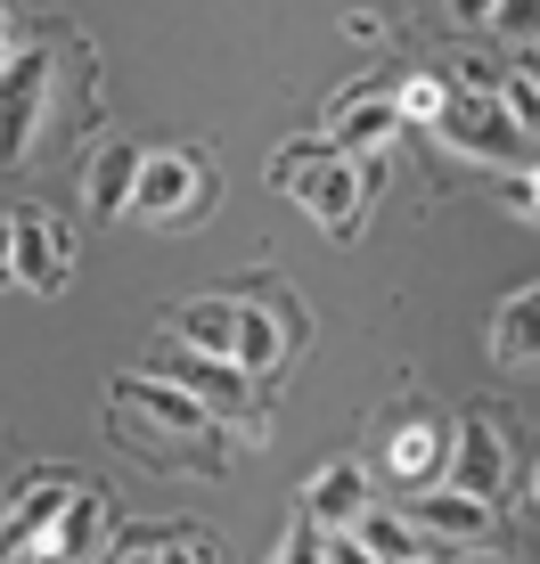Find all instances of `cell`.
Segmentation results:
<instances>
[{
	"label": "cell",
	"instance_id": "1",
	"mask_svg": "<svg viewBox=\"0 0 540 564\" xmlns=\"http://www.w3.org/2000/svg\"><path fill=\"white\" fill-rule=\"evenodd\" d=\"M434 131H442V140H451L458 155H475V164H508V155H532L525 123L508 115V99H499V90H458L451 115H442Z\"/></svg>",
	"mask_w": 540,
	"mask_h": 564
},
{
	"label": "cell",
	"instance_id": "2",
	"mask_svg": "<svg viewBox=\"0 0 540 564\" xmlns=\"http://www.w3.org/2000/svg\"><path fill=\"white\" fill-rule=\"evenodd\" d=\"M42 107H50V50H17L0 66V164H25Z\"/></svg>",
	"mask_w": 540,
	"mask_h": 564
},
{
	"label": "cell",
	"instance_id": "3",
	"mask_svg": "<svg viewBox=\"0 0 540 564\" xmlns=\"http://www.w3.org/2000/svg\"><path fill=\"white\" fill-rule=\"evenodd\" d=\"M205 197H214V181H205V164L197 155H148V172H140V221H156V229H197V213Z\"/></svg>",
	"mask_w": 540,
	"mask_h": 564
},
{
	"label": "cell",
	"instance_id": "4",
	"mask_svg": "<svg viewBox=\"0 0 540 564\" xmlns=\"http://www.w3.org/2000/svg\"><path fill=\"white\" fill-rule=\"evenodd\" d=\"M74 508V475H25L9 499V516H0V556H33L57 540V523Z\"/></svg>",
	"mask_w": 540,
	"mask_h": 564
},
{
	"label": "cell",
	"instance_id": "5",
	"mask_svg": "<svg viewBox=\"0 0 540 564\" xmlns=\"http://www.w3.org/2000/svg\"><path fill=\"white\" fill-rule=\"evenodd\" d=\"M115 401H123L131 417H148V425H164V434H181V442H197L205 425H214V401L188 393V384H172V377H156V368H131V377H115Z\"/></svg>",
	"mask_w": 540,
	"mask_h": 564
},
{
	"label": "cell",
	"instance_id": "6",
	"mask_svg": "<svg viewBox=\"0 0 540 564\" xmlns=\"http://www.w3.org/2000/svg\"><path fill=\"white\" fill-rule=\"evenodd\" d=\"M287 197H303V205H312V221L327 229V238H353V229H360V197H369V181H360V164H353V155H320V164L303 172V181L287 188Z\"/></svg>",
	"mask_w": 540,
	"mask_h": 564
},
{
	"label": "cell",
	"instance_id": "7",
	"mask_svg": "<svg viewBox=\"0 0 540 564\" xmlns=\"http://www.w3.org/2000/svg\"><path fill=\"white\" fill-rule=\"evenodd\" d=\"M17 221V270L9 279L17 286H33V295H50V286H66V270H74V238H66V221L42 205H25V213H9Z\"/></svg>",
	"mask_w": 540,
	"mask_h": 564
},
{
	"label": "cell",
	"instance_id": "8",
	"mask_svg": "<svg viewBox=\"0 0 540 564\" xmlns=\"http://www.w3.org/2000/svg\"><path fill=\"white\" fill-rule=\"evenodd\" d=\"M410 123L401 115L393 90H336V107H327V140H336V155H385V140Z\"/></svg>",
	"mask_w": 540,
	"mask_h": 564
},
{
	"label": "cell",
	"instance_id": "9",
	"mask_svg": "<svg viewBox=\"0 0 540 564\" xmlns=\"http://www.w3.org/2000/svg\"><path fill=\"white\" fill-rule=\"evenodd\" d=\"M295 336H303V319L279 295H246L238 303V368L246 377H270V368L295 352Z\"/></svg>",
	"mask_w": 540,
	"mask_h": 564
},
{
	"label": "cell",
	"instance_id": "10",
	"mask_svg": "<svg viewBox=\"0 0 540 564\" xmlns=\"http://www.w3.org/2000/svg\"><path fill=\"white\" fill-rule=\"evenodd\" d=\"M451 482L475 491V499H499V482H508V425H499V410H475L467 425H458Z\"/></svg>",
	"mask_w": 540,
	"mask_h": 564
},
{
	"label": "cell",
	"instance_id": "11",
	"mask_svg": "<svg viewBox=\"0 0 540 564\" xmlns=\"http://www.w3.org/2000/svg\"><path fill=\"white\" fill-rule=\"evenodd\" d=\"M410 523L434 540H492L499 532V508L475 491H458V482H426V491L410 499Z\"/></svg>",
	"mask_w": 540,
	"mask_h": 564
},
{
	"label": "cell",
	"instance_id": "12",
	"mask_svg": "<svg viewBox=\"0 0 540 564\" xmlns=\"http://www.w3.org/2000/svg\"><path fill=\"white\" fill-rule=\"evenodd\" d=\"M140 172H148V155L131 148V140H107L99 155H90V181H83L90 221H123V213L140 205Z\"/></svg>",
	"mask_w": 540,
	"mask_h": 564
},
{
	"label": "cell",
	"instance_id": "13",
	"mask_svg": "<svg viewBox=\"0 0 540 564\" xmlns=\"http://www.w3.org/2000/svg\"><path fill=\"white\" fill-rule=\"evenodd\" d=\"M303 516H312L320 532H360V516H369V475H360L353 458L320 466V482L303 491Z\"/></svg>",
	"mask_w": 540,
	"mask_h": 564
},
{
	"label": "cell",
	"instance_id": "14",
	"mask_svg": "<svg viewBox=\"0 0 540 564\" xmlns=\"http://www.w3.org/2000/svg\"><path fill=\"white\" fill-rule=\"evenodd\" d=\"M492 352L508 368H540V279H525L508 303L492 311Z\"/></svg>",
	"mask_w": 540,
	"mask_h": 564
},
{
	"label": "cell",
	"instance_id": "15",
	"mask_svg": "<svg viewBox=\"0 0 540 564\" xmlns=\"http://www.w3.org/2000/svg\"><path fill=\"white\" fill-rule=\"evenodd\" d=\"M451 458H458V451L442 442L434 417H410V425L393 434V451H385V466H393L401 482H418V491H426V482H451Z\"/></svg>",
	"mask_w": 540,
	"mask_h": 564
},
{
	"label": "cell",
	"instance_id": "16",
	"mask_svg": "<svg viewBox=\"0 0 540 564\" xmlns=\"http://www.w3.org/2000/svg\"><path fill=\"white\" fill-rule=\"evenodd\" d=\"M148 368H156V377H172V384H188V393H205L214 410L246 393V368H238V360H214V352H197V344H181V352H156Z\"/></svg>",
	"mask_w": 540,
	"mask_h": 564
},
{
	"label": "cell",
	"instance_id": "17",
	"mask_svg": "<svg viewBox=\"0 0 540 564\" xmlns=\"http://www.w3.org/2000/svg\"><path fill=\"white\" fill-rule=\"evenodd\" d=\"M107 523H115V508H107L99 491H74V508H66V523H57L50 556H57V564H99V549H107Z\"/></svg>",
	"mask_w": 540,
	"mask_h": 564
},
{
	"label": "cell",
	"instance_id": "18",
	"mask_svg": "<svg viewBox=\"0 0 540 564\" xmlns=\"http://www.w3.org/2000/svg\"><path fill=\"white\" fill-rule=\"evenodd\" d=\"M181 344H197V352H214V360H238V303H222V295L188 303L181 311Z\"/></svg>",
	"mask_w": 540,
	"mask_h": 564
},
{
	"label": "cell",
	"instance_id": "19",
	"mask_svg": "<svg viewBox=\"0 0 540 564\" xmlns=\"http://www.w3.org/2000/svg\"><path fill=\"white\" fill-rule=\"evenodd\" d=\"M360 540H369L385 564H418V556H426V549H418V523L410 516H385V508L360 516Z\"/></svg>",
	"mask_w": 540,
	"mask_h": 564
},
{
	"label": "cell",
	"instance_id": "20",
	"mask_svg": "<svg viewBox=\"0 0 540 564\" xmlns=\"http://www.w3.org/2000/svg\"><path fill=\"white\" fill-rule=\"evenodd\" d=\"M393 99H401V115H410V123H442L458 90L442 83V74H410V83H393Z\"/></svg>",
	"mask_w": 540,
	"mask_h": 564
},
{
	"label": "cell",
	"instance_id": "21",
	"mask_svg": "<svg viewBox=\"0 0 540 564\" xmlns=\"http://www.w3.org/2000/svg\"><path fill=\"white\" fill-rule=\"evenodd\" d=\"M499 99H508V115L525 123V140L540 148V74H532V66H525V74H508V83H499Z\"/></svg>",
	"mask_w": 540,
	"mask_h": 564
},
{
	"label": "cell",
	"instance_id": "22",
	"mask_svg": "<svg viewBox=\"0 0 540 564\" xmlns=\"http://www.w3.org/2000/svg\"><path fill=\"white\" fill-rule=\"evenodd\" d=\"M320 155H336V140H287V148H279V164H270V188H295L303 172L320 164Z\"/></svg>",
	"mask_w": 540,
	"mask_h": 564
},
{
	"label": "cell",
	"instance_id": "23",
	"mask_svg": "<svg viewBox=\"0 0 540 564\" xmlns=\"http://www.w3.org/2000/svg\"><path fill=\"white\" fill-rule=\"evenodd\" d=\"M270 564H327V532H320L312 516H295V523H287V540H279V556H270Z\"/></svg>",
	"mask_w": 540,
	"mask_h": 564
},
{
	"label": "cell",
	"instance_id": "24",
	"mask_svg": "<svg viewBox=\"0 0 540 564\" xmlns=\"http://www.w3.org/2000/svg\"><path fill=\"white\" fill-rule=\"evenodd\" d=\"M492 33H499V42H540V0H499Z\"/></svg>",
	"mask_w": 540,
	"mask_h": 564
},
{
	"label": "cell",
	"instance_id": "25",
	"mask_svg": "<svg viewBox=\"0 0 540 564\" xmlns=\"http://www.w3.org/2000/svg\"><path fill=\"white\" fill-rule=\"evenodd\" d=\"M499 197H508L516 213H532V221H540V172H508V181H499Z\"/></svg>",
	"mask_w": 540,
	"mask_h": 564
},
{
	"label": "cell",
	"instance_id": "26",
	"mask_svg": "<svg viewBox=\"0 0 540 564\" xmlns=\"http://www.w3.org/2000/svg\"><path fill=\"white\" fill-rule=\"evenodd\" d=\"M327 564H385L360 532H327Z\"/></svg>",
	"mask_w": 540,
	"mask_h": 564
},
{
	"label": "cell",
	"instance_id": "27",
	"mask_svg": "<svg viewBox=\"0 0 540 564\" xmlns=\"http://www.w3.org/2000/svg\"><path fill=\"white\" fill-rule=\"evenodd\" d=\"M164 564H214V556H205L197 532H181V540H164Z\"/></svg>",
	"mask_w": 540,
	"mask_h": 564
},
{
	"label": "cell",
	"instance_id": "28",
	"mask_svg": "<svg viewBox=\"0 0 540 564\" xmlns=\"http://www.w3.org/2000/svg\"><path fill=\"white\" fill-rule=\"evenodd\" d=\"M451 17H458V25H492L499 0H451Z\"/></svg>",
	"mask_w": 540,
	"mask_h": 564
},
{
	"label": "cell",
	"instance_id": "29",
	"mask_svg": "<svg viewBox=\"0 0 540 564\" xmlns=\"http://www.w3.org/2000/svg\"><path fill=\"white\" fill-rule=\"evenodd\" d=\"M17 270V221H0V279Z\"/></svg>",
	"mask_w": 540,
	"mask_h": 564
},
{
	"label": "cell",
	"instance_id": "30",
	"mask_svg": "<svg viewBox=\"0 0 540 564\" xmlns=\"http://www.w3.org/2000/svg\"><path fill=\"white\" fill-rule=\"evenodd\" d=\"M115 564H164V540H148V549H131V556H115Z\"/></svg>",
	"mask_w": 540,
	"mask_h": 564
},
{
	"label": "cell",
	"instance_id": "31",
	"mask_svg": "<svg viewBox=\"0 0 540 564\" xmlns=\"http://www.w3.org/2000/svg\"><path fill=\"white\" fill-rule=\"evenodd\" d=\"M9 57H17V50H9V9H0V66H9Z\"/></svg>",
	"mask_w": 540,
	"mask_h": 564
},
{
	"label": "cell",
	"instance_id": "32",
	"mask_svg": "<svg viewBox=\"0 0 540 564\" xmlns=\"http://www.w3.org/2000/svg\"><path fill=\"white\" fill-rule=\"evenodd\" d=\"M458 564H508V556H458Z\"/></svg>",
	"mask_w": 540,
	"mask_h": 564
},
{
	"label": "cell",
	"instance_id": "33",
	"mask_svg": "<svg viewBox=\"0 0 540 564\" xmlns=\"http://www.w3.org/2000/svg\"><path fill=\"white\" fill-rule=\"evenodd\" d=\"M532 508H540V475H532Z\"/></svg>",
	"mask_w": 540,
	"mask_h": 564
},
{
	"label": "cell",
	"instance_id": "34",
	"mask_svg": "<svg viewBox=\"0 0 540 564\" xmlns=\"http://www.w3.org/2000/svg\"><path fill=\"white\" fill-rule=\"evenodd\" d=\"M418 564H434V556H418Z\"/></svg>",
	"mask_w": 540,
	"mask_h": 564
}]
</instances>
